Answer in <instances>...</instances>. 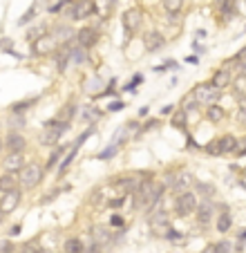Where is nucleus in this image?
<instances>
[{"instance_id": "9", "label": "nucleus", "mask_w": 246, "mask_h": 253, "mask_svg": "<svg viewBox=\"0 0 246 253\" xmlns=\"http://www.w3.org/2000/svg\"><path fill=\"white\" fill-rule=\"evenodd\" d=\"M195 215H197L199 226H208L210 222H213V217H215V206H213V202H210V200L199 202V206H197V211H195Z\"/></svg>"}, {"instance_id": "32", "label": "nucleus", "mask_w": 246, "mask_h": 253, "mask_svg": "<svg viewBox=\"0 0 246 253\" xmlns=\"http://www.w3.org/2000/svg\"><path fill=\"white\" fill-rule=\"evenodd\" d=\"M23 253H43V247H41L38 240H29V242H25Z\"/></svg>"}, {"instance_id": "31", "label": "nucleus", "mask_w": 246, "mask_h": 253, "mask_svg": "<svg viewBox=\"0 0 246 253\" xmlns=\"http://www.w3.org/2000/svg\"><path fill=\"white\" fill-rule=\"evenodd\" d=\"M45 32H47V25H45V23H41V25H36V27H34V29H29L27 39L34 43V41H36V39H41V36H45Z\"/></svg>"}, {"instance_id": "39", "label": "nucleus", "mask_w": 246, "mask_h": 253, "mask_svg": "<svg viewBox=\"0 0 246 253\" xmlns=\"http://www.w3.org/2000/svg\"><path fill=\"white\" fill-rule=\"evenodd\" d=\"M206 153H208V155H222V153H219V143H217V139H215V141H210L208 146H206Z\"/></svg>"}, {"instance_id": "21", "label": "nucleus", "mask_w": 246, "mask_h": 253, "mask_svg": "<svg viewBox=\"0 0 246 253\" xmlns=\"http://www.w3.org/2000/svg\"><path fill=\"white\" fill-rule=\"evenodd\" d=\"M224 117H226V112H224V108H219L217 103L206 105V119H208L210 124H219Z\"/></svg>"}, {"instance_id": "16", "label": "nucleus", "mask_w": 246, "mask_h": 253, "mask_svg": "<svg viewBox=\"0 0 246 253\" xmlns=\"http://www.w3.org/2000/svg\"><path fill=\"white\" fill-rule=\"evenodd\" d=\"M210 83H213L215 87H219V90H226V87L233 83V74L226 70V67H224V70H217L213 74V79H210Z\"/></svg>"}, {"instance_id": "17", "label": "nucleus", "mask_w": 246, "mask_h": 253, "mask_svg": "<svg viewBox=\"0 0 246 253\" xmlns=\"http://www.w3.org/2000/svg\"><path fill=\"white\" fill-rule=\"evenodd\" d=\"M190 182H193V177H190V175H186V172H181V175L172 177V182H170V188H172V191L177 193V195H179V193L188 191Z\"/></svg>"}, {"instance_id": "20", "label": "nucleus", "mask_w": 246, "mask_h": 253, "mask_svg": "<svg viewBox=\"0 0 246 253\" xmlns=\"http://www.w3.org/2000/svg\"><path fill=\"white\" fill-rule=\"evenodd\" d=\"M231 226H233V217H231V213H228V209L224 206V211L217 215V231L219 233H228Z\"/></svg>"}, {"instance_id": "45", "label": "nucleus", "mask_w": 246, "mask_h": 253, "mask_svg": "<svg viewBox=\"0 0 246 253\" xmlns=\"http://www.w3.org/2000/svg\"><path fill=\"white\" fill-rule=\"evenodd\" d=\"M110 224H112V226H123V217H121V215H112Z\"/></svg>"}, {"instance_id": "30", "label": "nucleus", "mask_w": 246, "mask_h": 253, "mask_svg": "<svg viewBox=\"0 0 246 253\" xmlns=\"http://www.w3.org/2000/svg\"><path fill=\"white\" fill-rule=\"evenodd\" d=\"M195 188H197V193H202V195H204V200H210V197L215 195V186H213V184L197 182V184H195Z\"/></svg>"}, {"instance_id": "4", "label": "nucleus", "mask_w": 246, "mask_h": 253, "mask_svg": "<svg viewBox=\"0 0 246 253\" xmlns=\"http://www.w3.org/2000/svg\"><path fill=\"white\" fill-rule=\"evenodd\" d=\"M193 96L197 99L199 105H213L222 99V90L215 87L213 83H202V85H197L193 90Z\"/></svg>"}, {"instance_id": "10", "label": "nucleus", "mask_w": 246, "mask_h": 253, "mask_svg": "<svg viewBox=\"0 0 246 253\" xmlns=\"http://www.w3.org/2000/svg\"><path fill=\"white\" fill-rule=\"evenodd\" d=\"M5 148H7V153H25V148H27V139H25L20 132L11 130L5 139Z\"/></svg>"}, {"instance_id": "44", "label": "nucleus", "mask_w": 246, "mask_h": 253, "mask_svg": "<svg viewBox=\"0 0 246 253\" xmlns=\"http://www.w3.org/2000/svg\"><path fill=\"white\" fill-rule=\"evenodd\" d=\"M123 202H125L123 197H114V200H110V206H112V209H121Z\"/></svg>"}, {"instance_id": "42", "label": "nucleus", "mask_w": 246, "mask_h": 253, "mask_svg": "<svg viewBox=\"0 0 246 253\" xmlns=\"http://www.w3.org/2000/svg\"><path fill=\"white\" fill-rule=\"evenodd\" d=\"M114 153H117V143H112V146H110L108 150H103V153H101L99 157H101V159H108V157H112Z\"/></svg>"}, {"instance_id": "18", "label": "nucleus", "mask_w": 246, "mask_h": 253, "mask_svg": "<svg viewBox=\"0 0 246 253\" xmlns=\"http://www.w3.org/2000/svg\"><path fill=\"white\" fill-rule=\"evenodd\" d=\"M217 143H219V153H222V155L235 153L237 146H240V141H237V139L233 137V134H224L222 139H217Z\"/></svg>"}, {"instance_id": "12", "label": "nucleus", "mask_w": 246, "mask_h": 253, "mask_svg": "<svg viewBox=\"0 0 246 253\" xmlns=\"http://www.w3.org/2000/svg\"><path fill=\"white\" fill-rule=\"evenodd\" d=\"M150 229L155 231L157 235H166L168 229H170V220H168V215L164 213V211H159V213H155L150 217Z\"/></svg>"}, {"instance_id": "40", "label": "nucleus", "mask_w": 246, "mask_h": 253, "mask_svg": "<svg viewBox=\"0 0 246 253\" xmlns=\"http://www.w3.org/2000/svg\"><path fill=\"white\" fill-rule=\"evenodd\" d=\"M14 251V244L9 240H0V253H11Z\"/></svg>"}, {"instance_id": "8", "label": "nucleus", "mask_w": 246, "mask_h": 253, "mask_svg": "<svg viewBox=\"0 0 246 253\" xmlns=\"http://www.w3.org/2000/svg\"><path fill=\"white\" fill-rule=\"evenodd\" d=\"M74 41L81 45V47L90 49V47H94L96 41H99V32H96V27H83V29H79V32H76Z\"/></svg>"}, {"instance_id": "11", "label": "nucleus", "mask_w": 246, "mask_h": 253, "mask_svg": "<svg viewBox=\"0 0 246 253\" xmlns=\"http://www.w3.org/2000/svg\"><path fill=\"white\" fill-rule=\"evenodd\" d=\"M18 204H20V191H18V188L2 193V197H0V209L5 211V213L16 211V209H18Z\"/></svg>"}, {"instance_id": "27", "label": "nucleus", "mask_w": 246, "mask_h": 253, "mask_svg": "<svg viewBox=\"0 0 246 253\" xmlns=\"http://www.w3.org/2000/svg\"><path fill=\"white\" fill-rule=\"evenodd\" d=\"M76 153H79V146H74V143H72V148H70V153H67V157L63 159V164H61V166H58V172H61V175L67 170V168H70V164L74 162Z\"/></svg>"}, {"instance_id": "19", "label": "nucleus", "mask_w": 246, "mask_h": 253, "mask_svg": "<svg viewBox=\"0 0 246 253\" xmlns=\"http://www.w3.org/2000/svg\"><path fill=\"white\" fill-rule=\"evenodd\" d=\"M117 186L121 188L123 193H132L134 195V193L139 191V186H141V182H139L137 177H123V179H119L117 182Z\"/></svg>"}, {"instance_id": "49", "label": "nucleus", "mask_w": 246, "mask_h": 253, "mask_svg": "<svg viewBox=\"0 0 246 253\" xmlns=\"http://www.w3.org/2000/svg\"><path fill=\"white\" fill-rule=\"evenodd\" d=\"M240 240H246V231H242L240 233Z\"/></svg>"}, {"instance_id": "34", "label": "nucleus", "mask_w": 246, "mask_h": 253, "mask_svg": "<svg viewBox=\"0 0 246 253\" xmlns=\"http://www.w3.org/2000/svg\"><path fill=\"white\" fill-rule=\"evenodd\" d=\"M213 253H233L231 242H226V240H222V242L213 244Z\"/></svg>"}, {"instance_id": "25", "label": "nucleus", "mask_w": 246, "mask_h": 253, "mask_svg": "<svg viewBox=\"0 0 246 253\" xmlns=\"http://www.w3.org/2000/svg\"><path fill=\"white\" fill-rule=\"evenodd\" d=\"M74 115H76V105L74 103H67L65 108H63V110L56 115V119L63 121V124H70V121L74 119Z\"/></svg>"}, {"instance_id": "13", "label": "nucleus", "mask_w": 246, "mask_h": 253, "mask_svg": "<svg viewBox=\"0 0 246 253\" xmlns=\"http://www.w3.org/2000/svg\"><path fill=\"white\" fill-rule=\"evenodd\" d=\"M143 45H146L148 52H159V49L166 47V39L159 32H148L146 39H143Z\"/></svg>"}, {"instance_id": "6", "label": "nucleus", "mask_w": 246, "mask_h": 253, "mask_svg": "<svg viewBox=\"0 0 246 253\" xmlns=\"http://www.w3.org/2000/svg\"><path fill=\"white\" fill-rule=\"evenodd\" d=\"M155 186H157V182H152V179L141 182L139 191L134 193V209H150L152 195H155Z\"/></svg>"}, {"instance_id": "28", "label": "nucleus", "mask_w": 246, "mask_h": 253, "mask_svg": "<svg viewBox=\"0 0 246 253\" xmlns=\"http://www.w3.org/2000/svg\"><path fill=\"white\" fill-rule=\"evenodd\" d=\"M92 233H94V242H99L101 247L108 242H112V238H110V233L105 229H101V226H96V229H92Z\"/></svg>"}, {"instance_id": "46", "label": "nucleus", "mask_w": 246, "mask_h": 253, "mask_svg": "<svg viewBox=\"0 0 246 253\" xmlns=\"http://www.w3.org/2000/svg\"><path fill=\"white\" fill-rule=\"evenodd\" d=\"M121 108H123V103H121V101H117V103H112V105H110L108 110H110V112H119V110H121Z\"/></svg>"}, {"instance_id": "33", "label": "nucleus", "mask_w": 246, "mask_h": 253, "mask_svg": "<svg viewBox=\"0 0 246 253\" xmlns=\"http://www.w3.org/2000/svg\"><path fill=\"white\" fill-rule=\"evenodd\" d=\"M63 153H67V146H58V148H56V150H54V153H52V157H49V159H47V168H54V166H56L58 157H61V155H63Z\"/></svg>"}, {"instance_id": "24", "label": "nucleus", "mask_w": 246, "mask_h": 253, "mask_svg": "<svg viewBox=\"0 0 246 253\" xmlns=\"http://www.w3.org/2000/svg\"><path fill=\"white\" fill-rule=\"evenodd\" d=\"M170 124H172V128L186 130V126H188V112H186V110H177V112H172Z\"/></svg>"}, {"instance_id": "23", "label": "nucleus", "mask_w": 246, "mask_h": 253, "mask_svg": "<svg viewBox=\"0 0 246 253\" xmlns=\"http://www.w3.org/2000/svg\"><path fill=\"white\" fill-rule=\"evenodd\" d=\"M63 251L65 253H83L85 251V244H83V240H79V238H67L65 244H63Z\"/></svg>"}, {"instance_id": "1", "label": "nucleus", "mask_w": 246, "mask_h": 253, "mask_svg": "<svg viewBox=\"0 0 246 253\" xmlns=\"http://www.w3.org/2000/svg\"><path fill=\"white\" fill-rule=\"evenodd\" d=\"M96 11L94 0H72L65 9L67 20H85Z\"/></svg>"}, {"instance_id": "37", "label": "nucleus", "mask_w": 246, "mask_h": 253, "mask_svg": "<svg viewBox=\"0 0 246 253\" xmlns=\"http://www.w3.org/2000/svg\"><path fill=\"white\" fill-rule=\"evenodd\" d=\"M237 119L244 121V124H246V96H242V101H240V110H237Z\"/></svg>"}, {"instance_id": "38", "label": "nucleus", "mask_w": 246, "mask_h": 253, "mask_svg": "<svg viewBox=\"0 0 246 253\" xmlns=\"http://www.w3.org/2000/svg\"><path fill=\"white\" fill-rule=\"evenodd\" d=\"M99 117H101V112H99V110H94V108H87V112H83V119H87V121L99 119Z\"/></svg>"}, {"instance_id": "14", "label": "nucleus", "mask_w": 246, "mask_h": 253, "mask_svg": "<svg viewBox=\"0 0 246 253\" xmlns=\"http://www.w3.org/2000/svg\"><path fill=\"white\" fill-rule=\"evenodd\" d=\"M139 25H141V11L139 9H128L125 14H123V27H125L128 34L137 32Z\"/></svg>"}, {"instance_id": "2", "label": "nucleus", "mask_w": 246, "mask_h": 253, "mask_svg": "<svg viewBox=\"0 0 246 253\" xmlns=\"http://www.w3.org/2000/svg\"><path fill=\"white\" fill-rule=\"evenodd\" d=\"M197 206H199L197 193L184 191V193H179L175 200V213L179 215V217H188V215H193L195 211H197Z\"/></svg>"}, {"instance_id": "22", "label": "nucleus", "mask_w": 246, "mask_h": 253, "mask_svg": "<svg viewBox=\"0 0 246 253\" xmlns=\"http://www.w3.org/2000/svg\"><path fill=\"white\" fill-rule=\"evenodd\" d=\"M16 172H5V175H0V193H7V191H14L16 188Z\"/></svg>"}, {"instance_id": "7", "label": "nucleus", "mask_w": 246, "mask_h": 253, "mask_svg": "<svg viewBox=\"0 0 246 253\" xmlns=\"http://www.w3.org/2000/svg\"><path fill=\"white\" fill-rule=\"evenodd\" d=\"M32 49H34V54H52V52H56L58 49V39L54 36V34H45V36H41V39H36L34 41V45H32Z\"/></svg>"}, {"instance_id": "15", "label": "nucleus", "mask_w": 246, "mask_h": 253, "mask_svg": "<svg viewBox=\"0 0 246 253\" xmlns=\"http://www.w3.org/2000/svg\"><path fill=\"white\" fill-rule=\"evenodd\" d=\"M2 164H5L7 172H20L25 168V157H23V153H7Z\"/></svg>"}, {"instance_id": "48", "label": "nucleus", "mask_w": 246, "mask_h": 253, "mask_svg": "<svg viewBox=\"0 0 246 253\" xmlns=\"http://www.w3.org/2000/svg\"><path fill=\"white\" fill-rule=\"evenodd\" d=\"M5 215H7V213H5V211H2V209H0V224L5 222Z\"/></svg>"}, {"instance_id": "35", "label": "nucleus", "mask_w": 246, "mask_h": 253, "mask_svg": "<svg viewBox=\"0 0 246 253\" xmlns=\"http://www.w3.org/2000/svg\"><path fill=\"white\" fill-rule=\"evenodd\" d=\"M235 90H237V96L240 94L246 96V74H240V77L235 79Z\"/></svg>"}, {"instance_id": "29", "label": "nucleus", "mask_w": 246, "mask_h": 253, "mask_svg": "<svg viewBox=\"0 0 246 253\" xmlns=\"http://www.w3.org/2000/svg\"><path fill=\"white\" fill-rule=\"evenodd\" d=\"M219 9L224 18H231L235 14V0H219Z\"/></svg>"}, {"instance_id": "41", "label": "nucleus", "mask_w": 246, "mask_h": 253, "mask_svg": "<svg viewBox=\"0 0 246 253\" xmlns=\"http://www.w3.org/2000/svg\"><path fill=\"white\" fill-rule=\"evenodd\" d=\"M83 253H103V247H101L99 242H92L90 247H85V251Z\"/></svg>"}, {"instance_id": "3", "label": "nucleus", "mask_w": 246, "mask_h": 253, "mask_svg": "<svg viewBox=\"0 0 246 253\" xmlns=\"http://www.w3.org/2000/svg\"><path fill=\"white\" fill-rule=\"evenodd\" d=\"M67 128H70V124H63V121H58L56 117L49 119L43 128V134H41V143H43V146H54Z\"/></svg>"}, {"instance_id": "50", "label": "nucleus", "mask_w": 246, "mask_h": 253, "mask_svg": "<svg viewBox=\"0 0 246 253\" xmlns=\"http://www.w3.org/2000/svg\"><path fill=\"white\" fill-rule=\"evenodd\" d=\"M2 148H5V141H2V139H0V153H2Z\"/></svg>"}, {"instance_id": "43", "label": "nucleus", "mask_w": 246, "mask_h": 253, "mask_svg": "<svg viewBox=\"0 0 246 253\" xmlns=\"http://www.w3.org/2000/svg\"><path fill=\"white\" fill-rule=\"evenodd\" d=\"M34 14H36V7H32V9H29V11H27V14H25V16H23V18H20V25H27V23H29V20H32V18H34Z\"/></svg>"}, {"instance_id": "26", "label": "nucleus", "mask_w": 246, "mask_h": 253, "mask_svg": "<svg viewBox=\"0 0 246 253\" xmlns=\"http://www.w3.org/2000/svg\"><path fill=\"white\" fill-rule=\"evenodd\" d=\"M161 2H164V9H166L170 16L179 14L181 7H184V0H161Z\"/></svg>"}, {"instance_id": "36", "label": "nucleus", "mask_w": 246, "mask_h": 253, "mask_svg": "<svg viewBox=\"0 0 246 253\" xmlns=\"http://www.w3.org/2000/svg\"><path fill=\"white\" fill-rule=\"evenodd\" d=\"M36 103V99H29V101H23V103H16L14 108H11V112H25L29 108V105Z\"/></svg>"}, {"instance_id": "47", "label": "nucleus", "mask_w": 246, "mask_h": 253, "mask_svg": "<svg viewBox=\"0 0 246 253\" xmlns=\"http://www.w3.org/2000/svg\"><path fill=\"white\" fill-rule=\"evenodd\" d=\"M172 110H175V108H172V105H166V108H164V110H161V112H164V115H170Z\"/></svg>"}, {"instance_id": "5", "label": "nucleus", "mask_w": 246, "mask_h": 253, "mask_svg": "<svg viewBox=\"0 0 246 253\" xmlns=\"http://www.w3.org/2000/svg\"><path fill=\"white\" fill-rule=\"evenodd\" d=\"M41 179H43V168H41V164H36V162L25 164V168L20 170V184H23L25 188H34V186H38Z\"/></svg>"}]
</instances>
